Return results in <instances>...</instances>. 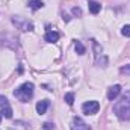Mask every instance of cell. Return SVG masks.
<instances>
[{"label":"cell","instance_id":"cell-3","mask_svg":"<svg viewBox=\"0 0 130 130\" xmlns=\"http://www.w3.org/2000/svg\"><path fill=\"white\" fill-rule=\"evenodd\" d=\"M11 21H12V24H14L17 29H20V30H23V32H32L33 30V23L29 21L27 18L21 17V15H14V17L11 18Z\"/></svg>","mask_w":130,"mask_h":130},{"label":"cell","instance_id":"cell-7","mask_svg":"<svg viewBox=\"0 0 130 130\" xmlns=\"http://www.w3.org/2000/svg\"><path fill=\"white\" fill-rule=\"evenodd\" d=\"M120 94H121V86H120V85H113V86H110L109 91H107V98H109L110 101H113Z\"/></svg>","mask_w":130,"mask_h":130},{"label":"cell","instance_id":"cell-2","mask_svg":"<svg viewBox=\"0 0 130 130\" xmlns=\"http://www.w3.org/2000/svg\"><path fill=\"white\" fill-rule=\"evenodd\" d=\"M33 83L32 82H26L23 85H20L18 88L14 89V97L20 100L21 103H27L30 98L33 97Z\"/></svg>","mask_w":130,"mask_h":130},{"label":"cell","instance_id":"cell-15","mask_svg":"<svg viewBox=\"0 0 130 130\" xmlns=\"http://www.w3.org/2000/svg\"><path fill=\"white\" fill-rule=\"evenodd\" d=\"M71 11H73V14H74V15H79V17L82 15V9H80V8H77V6H76V8H73Z\"/></svg>","mask_w":130,"mask_h":130},{"label":"cell","instance_id":"cell-5","mask_svg":"<svg viewBox=\"0 0 130 130\" xmlns=\"http://www.w3.org/2000/svg\"><path fill=\"white\" fill-rule=\"evenodd\" d=\"M0 109H2V115L5 118H12V107L5 95H0Z\"/></svg>","mask_w":130,"mask_h":130},{"label":"cell","instance_id":"cell-4","mask_svg":"<svg viewBox=\"0 0 130 130\" xmlns=\"http://www.w3.org/2000/svg\"><path fill=\"white\" fill-rule=\"evenodd\" d=\"M98 109H100V104L95 100H91V101H86V103L82 104V112L86 113V115H95L98 112Z\"/></svg>","mask_w":130,"mask_h":130},{"label":"cell","instance_id":"cell-9","mask_svg":"<svg viewBox=\"0 0 130 130\" xmlns=\"http://www.w3.org/2000/svg\"><path fill=\"white\" fill-rule=\"evenodd\" d=\"M44 39L47 42H50V44H55V42L59 41V33L55 32V30H48V32L44 35Z\"/></svg>","mask_w":130,"mask_h":130},{"label":"cell","instance_id":"cell-16","mask_svg":"<svg viewBox=\"0 0 130 130\" xmlns=\"http://www.w3.org/2000/svg\"><path fill=\"white\" fill-rule=\"evenodd\" d=\"M121 73H124V74H130V65L123 67V68H121Z\"/></svg>","mask_w":130,"mask_h":130},{"label":"cell","instance_id":"cell-17","mask_svg":"<svg viewBox=\"0 0 130 130\" xmlns=\"http://www.w3.org/2000/svg\"><path fill=\"white\" fill-rule=\"evenodd\" d=\"M44 129H45V130H53L55 127H53V124H50V123H45V124H44Z\"/></svg>","mask_w":130,"mask_h":130},{"label":"cell","instance_id":"cell-10","mask_svg":"<svg viewBox=\"0 0 130 130\" xmlns=\"http://www.w3.org/2000/svg\"><path fill=\"white\" fill-rule=\"evenodd\" d=\"M27 6L32 9V11H38L44 6V2L42 0H27Z\"/></svg>","mask_w":130,"mask_h":130},{"label":"cell","instance_id":"cell-8","mask_svg":"<svg viewBox=\"0 0 130 130\" xmlns=\"http://www.w3.org/2000/svg\"><path fill=\"white\" fill-rule=\"evenodd\" d=\"M48 106H50V101H48V100H41V101L36 103V112H38L39 115H44V113L47 112Z\"/></svg>","mask_w":130,"mask_h":130},{"label":"cell","instance_id":"cell-14","mask_svg":"<svg viewBox=\"0 0 130 130\" xmlns=\"http://www.w3.org/2000/svg\"><path fill=\"white\" fill-rule=\"evenodd\" d=\"M121 33H123L124 36H130V24H126V26H123V29H121Z\"/></svg>","mask_w":130,"mask_h":130},{"label":"cell","instance_id":"cell-1","mask_svg":"<svg viewBox=\"0 0 130 130\" xmlns=\"http://www.w3.org/2000/svg\"><path fill=\"white\" fill-rule=\"evenodd\" d=\"M113 113L121 121L130 120V92H127L124 97L120 98V101H117L113 104Z\"/></svg>","mask_w":130,"mask_h":130},{"label":"cell","instance_id":"cell-6","mask_svg":"<svg viewBox=\"0 0 130 130\" xmlns=\"http://www.w3.org/2000/svg\"><path fill=\"white\" fill-rule=\"evenodd\" d=\"M71 130H89V126L79 117H74L73 121H71Z\"/></svg>","mask_w":130,"mask_h":130},{"label":"cell","instance_id":"cell-18","mask_svg":"<svg viewBox=\"0 0 130 130\" xmlns=\"http://www.w3.org/2000/svg\"><path fill=\"white\" fill-rule=\"evenodd\" d=\"M2 117H3V115H2V112H0V121H2Z\"/></svg>","mask_w":130,"mask_h":130},{"label":"cell","instance_id":"cell-11","mask_svg":"<svg viewBox=\"0 0 130 130\" xmlns=\"http://www.w3.org/2000/svg\"><path fill=\"white\" fill-rule=\"evenodd\" d=\"M88 8H89V12H91V14L97 15L98 12H100V9H101V5H100L98 2H89Z\"/></svg>","mask_w":130,"mask_h":130},{"label":"cell","instance_id":"cell-12","mask_svg":"<svg viewBox=\"0 0 130 130\" xmlns=\"http://www.w3.org/2000/svg\"><path fill=\"white\" fill-rule=\"evenodd\" d=\"M74 48H76L77 55H85V53H86V48H85V45H83L80 41H76V42H74Z\"/></svg>","mask_w":130,"mask_h":130},{"label":"cell","instance_id":"cell-13","mask_svg":"<svg viewBox=\"0 0 130 130\" xmlns=\"http://www.w3.org/2000/svg\"><path fill=\"white\" fill-rule=\"evenodd\" d=\"M65 101H67V104L68 106H73L74 104V94L73 92H68V94H65Z\"/></svg>","mask_w":130,"mask_h":130}]
</instances>
